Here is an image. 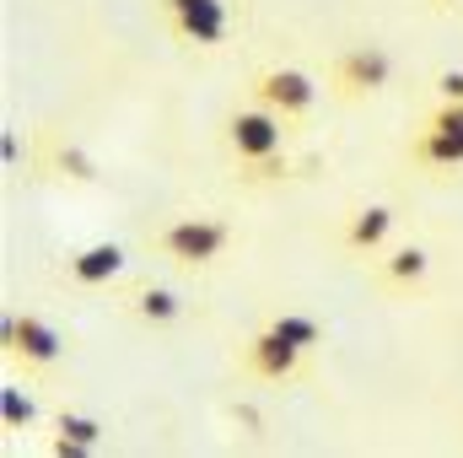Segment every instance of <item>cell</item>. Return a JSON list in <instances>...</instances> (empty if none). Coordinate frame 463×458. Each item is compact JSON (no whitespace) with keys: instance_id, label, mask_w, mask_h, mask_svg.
Here are the masks:
<instances>
[{"instance_id":"cell-14","label":"cell","mask_w":463,"mask_h":458,"mask_svg":"<svg viewBox=\"0 0 463 458\" xmlns=\"http://www.w3.org/2000/svg\"><path fill=\"white\" fill-rule=\"evenodd\" d=\"M269 329H275V335H286L291 345H302L307 356H318V350H324V324H318V319H307V313H275V319H269Z\"/></svg>"},{"instance_id":"cell-6","label":"cell","mask_w":463,"mask_h":458,"mask_svg":"<svg viewBox=\"0 0 463 458\" xmlns=\"http://www.w3.org/2000/svg\"><path fill=\"white\" fill-rule=\"evenodd\" d=\"M162 22L189 49H222L227 43V0H156Z\"/></svg>"},{"instance_id":"cell-17","label":"cell","mask_w":463,"mask_h":458,"mask_svg":"<svg viewBox=\"0 0 463 458\" xmlns=\"http://www.w3.org/2000/svg\"><path fill=\"white\" fill-rule=\"evenodd\" d=\"M33 399L11 383V388H0V421H5V432H16V426H33Z\"/></svg>"},{"instance_id":"cell-7","label":"cell","mask_w":463,"mask_h":458,"mask_svg":"<svg viewBox=\"0 0 463 458\" xmlns=\"http://www.w3.org/2000/svg\"><path fill=\"white\" fill-rule=\"evenodd\" d=\"M307 350L302 345H291L286 335H275L269 324L259 329V335H248L242 345V372L248 377H259V383H297V377H307Z\"/></svg>"},{"instance_id":"cell-2","label":"cell","mask_w":463,"mask_h":458,"mask_svg":"<svg viewBox=\"0 0 463 458\" xmlns=\"http://www.w3.org/2000/svg\"><path fill=\"white\" fill-rule=\"evenodd\" d=\"M329 98L335 103H366L393 81V54L383 43H350L329 60Z\"/></svg>"},{"instance_id":"cell-1","label":"cell","mask_w":463,"mask_h":458,"mask_svg":"<svg viewBox=\"0 0 463 458\" xmlns=\"http://www.w3.org/2000/svg\"><path fill=\"white\" fill-rule=\"evenodd\" d=\"M151 248L162 259L184 264V270H211L216 259H227L232 227L216 222V216H178V222H167V227L151 237Z\"/></svg>"},{"instance_id":"cell-5","label":"cell","mask_w":463,"mask_h":458,"mask_svg":"<svg viewBox=\"0 0 463 458\" xmlns=\"http://www.w3.org/2000/svg\"><path fill=\"white\" fill-rule=\"evenodd\" d=\"M286 119L269 114L264 103H253L248 98V109H237V114L227 119V151L237 167H253V162H264V157H275L280 151V140H286Z\"/></svg>"},{"instance_id":"cell-12","label":"cell","mask_w":463,"mask_h":458,"mask_svg":"<svg viewBox=\"0 0 463 458\" xmlns=\"http://www.w3.org/2000/svg\"><path fill=\"white\" fill-rule=\"evenodd\" d=\"M103 437H109V426H103L98 415H76V410H65V415H60V437H54L49 448L65 453V458H81V453H98Z\"/></svg>"},{"instance_id":"cell-3","label":"cell","mask_w":463,"mask_h":458,"mask_svg":"<svg viewBox=\"0 0 463 458\" xmlns=\"http://www.w3.org/2000/svg\"><path fill=\"white\" fill-rule=\"evenodd\" d=\"M0 340H5V361L22 367L27 377H49L65 361V335L38 313H11L0 324Z\"/></svg>"},{"instance_id":"cell-13","label":"cell","mask_w":463,"mask_h":458,"mask_svg":"<svg viewBox=\"0 0 463 458\" xmlns=\"http://www.w3.org/2000/svg\"><path fill=\"white\" fill-rule=\"evenodd\" d=\"M129 313L140 319V324H178L184 319V297L178 291H167V286H140L135 297H129Z\"/></svg>"},{"instance_id":"cell-19","label":"cell","mask_w":463,"mask_h":458,"mask_svg":"<svg viewBox=\"0 0 463 458\" xmlns=\"http://www.w3.org/2000/svg\"><path fill=\"white\" fill-rule=\"evenodd\" d=\"M437 11H463V0H431Z\"/></svg>"},{"instance_id":"cell-15","label":"cell","mask_w":463,"mask_h":458,"mask_svg":"<svg viewBox=\"0 0 463 458\" xmlns=\"http://www.w3.org/2000/svg\"><path fill=\"white\" fill-rule=\"evenodd\" d=\"M43 167H54L60 178H76V184H92V178H98V162H92V157H81L76 146H60V140H54V157H49Z\"/></svg>"},{"instance_id":"cell-4","label":"cell","mask_w":463,"mask_h":458,"mask_svg":"<svg viewBox=\"0 0 463 458\" xmlns=\"http://www.w3.org/2000/svg\"><path fill=\"white\" fill-rule=\"evenodd\" d=\"M248 98L264 103L269 114H280L286 124H307L313 109H318V81L297 65H269V71L248 76Z\"/></svg>"},{"instance_id":"cell-9","label":"cell","mask_w":463,"mask_h":458,"mask_svg":"<svg viewBox=\"0 0 463 458\" xmlns=\"http://www.w3.org/2000/svg\"><path fill=\"white\" fill-rule=\"evenodd\" d=\"M426 275H431V253H426L420 243H404V248H393L388 259H377V286H383L388 297H415V291L426 286Z\"/></svg>"},{"instance_id":"cell-11","label":"cell","mask_w":463,"mask_h":458,"mask_svg":"<svg viewBox=\"0 0 463 458\" xmlns=\"http://www.w3.org/2000/svg\"><path fill=\"white\" fill-rule=\"evenodd\" d=\"M388 237H393V205H361V211L345 222V232H340L345 253H355V259L383 253V243H388Z\"/></svg>"},{"instance_id":"cell-18","label":"cell","mask_w":463,"mask_h":458,"mask_svg":"<svg viewBox=\"0 0 463 458\" xmlns=\"http://www.w3.org/2000/svg\"><path fill=\"white\" fill-rule=\"evenodd\" d=\"M437 98H463V71H442L437 76Z\"/></svg>"},{"instance_id":"cell-16","label":"cell","mask_w":463,"mask_h":458,"mask_svg":"<svg viewBox=\"0 0 463 458\" xmlns=\"http://www.w3.org/2000/svg\"><path fill=\"white\" fill-rule=\"evenodd\" d=\"M280 178H291V157L286 151H275V157H264L253 167H237V184H248V189H264V184H280Z\"/></svg>"},{"instance_id":"cell-10","label":"cell","mask_w":463,"mask_h":458,"mask_svg":"<svg viewBox=\"0 0 463 458\" xmlns=\"http://www.w3.org/2000/svg\"><path fill=\"white\" fill-rule=\"evenodd\" d=\"M124 248L118 243H92V248H76L71 259H65V281H76V286H109L124 275Z\"/></svg>"},{"instance_id":"cell-8","label":"cell","mask_w":463,"mask_h":458,"mask_svg":"<svg viewBox=\"0 0 463 458\" xmlns=\"http://www.w3.org/2000/svg\"><path fill=\"white\" fill-rule=\"evenodd\" d=\"M404 157L426 173H448V167H463V124H437L426 119L415 129V140L404 146Z\"/></svg>"}]
</instances>
